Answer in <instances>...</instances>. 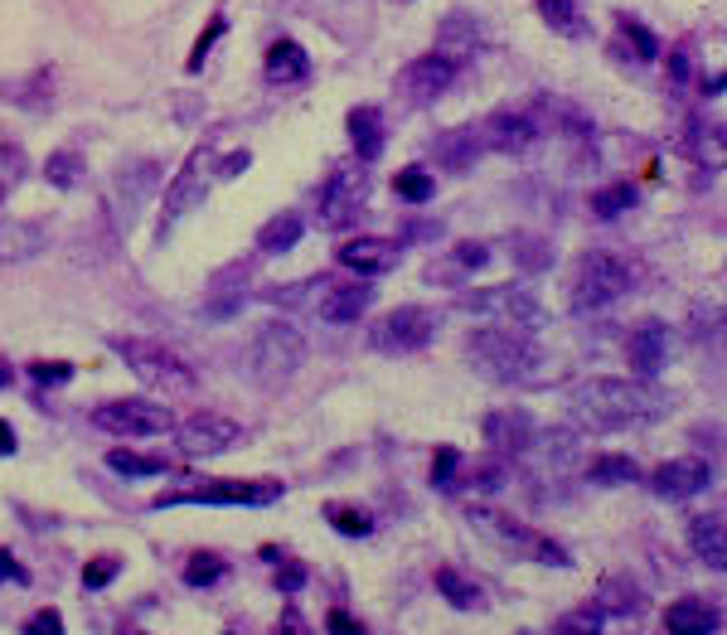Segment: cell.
Masks as SVG:
<instances>
[{"instance_id":"cell-1","label":"cell","mask_w":727,"mask_h":635,"mask_svg":"<svg viewBox=\"0 0 727 635\" xmlns=\"http://www.w3.org/2000/svg\"><path fill=\"white\" fill-rule=\"evenodd\" d=\"M664 413V398L640 379H587L572 393V417L592 432H616V427H640Z\"/></svg>"},{"instance_id":"cell-2","label":"cell","mask_w":727,"mask_h":635,"mask_svg":"<svg viewBox=\"0 0 727 635\" xmlns=\"http://www.w3.org/2000/svg\"><path fill=\"white\" fill-rule=\"evenodd\" d=\"M471 364L495 383H524L538 369V345L529 330L519 325H480L466 340Z\"/></svg>"},{"instance_id":"cell-3","label":"cell","mask_w":727,"mask_h":635,"mask_svg":"<svg viewBox=\"0 0 727 635\" xmlns=\"http://www.w3.org/2000/svg\"><path fill=\"white\" fill-rule=\"evenodd\" d=\"M112 350L127 359V369L136 379L146 383V388H156V393H165V398H190L194 388H199L190 364L170 350V345H160V340L122 335V340H112Z\"/></svg>"},{"instance_id":"cell-4","label":"cell","mask_w":727,"mask_h":635,"mask_svg":"<svg viewBox=\"0 0 727 635\" xmlns=\"http://www.w3.org/2000/svg\"><path fill=\"white\" fill-rule=\"evenodd\" d=\"M301 359H306L301 330L286 325V320H272V325L257 330L253 345L243 350V374L253 383H262V388H277V383H286L301 369Z\"/></svg>"},{"instance_id":"cell-5","label":"cell","mask_w":727,"mask_h":635,"mask_svg":"<svg viewBox=\"0 0 727 635\" xmlns=\"http://www.w3.org/2000/svg\"><path fill=\"white\" fill-rule=\"evenodd\" d=\"M456 316L475 320V325H519V330H538L543 325V301L524 282H505V286H485L456 301Z\"/></svg>"},{"instance_id":"cell-6","label":"cell","mask_w":727,"mask_h":635,"mask_svg":"<svg viewBox=\"0 0 727 635\" xmlns=\"http://www.w3.org/2000/svg\"><path fill=\"white\" fill-rule=\"evenodd\" d=\"M626 291H631V267L616 253H601L597 248V253L577 257V267L568 277V306L577 316H587V311H601V306L621 301Z\"/></svg>"},{"instance_id":"cell-7","label":"cell","mask_w":727,"mask_h":635,"mask_svg":"<svg viewBox=\"0 0 727 635\" xmlns=\"http://www.w3.org/2000/svg\"><path fill=\"white\" fill-rule=\"evenodd\" d=\"M432 335H437V311H427V306H398V311H388L383 320H374L369 345L379 354H417L432 345Z\"/></svg>"},{"instance_id":"cell-8","label":"cell","mask_w":727,"mask_h":635,"mask_svg":"<svg viewBox=\"0 0 727 635\" xmlns=\"http://www.w3.org/2000/svg\"><path fill=\"white\" fill-rule=\"evenodd\" d=\"M93 422L102 427V432H112V437H160V432L175 427L170 408L146 403V398H117V403H102V408H93Z\"/></svg>"},{"instance_id":"cell-9","label":"cell","mask_w":727,"mask_h":635,"mask_svg":"<svg viewBox=\"0 0 727 635\" xmlns=\"http://www.w3.org/2000/svg\"><path fill=\"white\" fill-rule=\"evenodd\" d=\"M471 519L480 524V529H490L495 539H505L514 553H524V558H534V563H548V568H568L572 558L558 548V543H548L543 534H534V529H524L519 519H509V514H500V509H471Z\"/></svg>"},{"instance_id":"cell-10","label":"cell","mask_w":727,"mask_h":635,"mask_svg":"<svg viewBox=\"0 0 727 635\" xmlns=\"http://www.w3.org/2000/svg\"><path fill=\"white\" fill-rule=\"evenodd\" d=\"M369 199V175L364 165H340L330 180H325V194H320V223L325 228H345V223L359 219Z\"/></svg>"},{"instance_id":"cell-11","label":"cell","mask_w":727,"mask_h":635,"mask_svg":"<svg viewBox=\"0 0 727 635\" xmlns=\"http://www.w3.org/2000/svg\"><path fill=\"white\" fill-rule=\"evenodd\" d=\"M456 73H461V68L451 64V59H442V54H422V59H412V64L393 78V88L408 97L412 107H427V102H437V97L456 83Z\"/></svg>"},{"instance_id":"cell-12","label":"cell","mask_w":727,"mask_h":635,"mask_svg":"<svg viewBox=\"0 0 727 635\" xmlns=\"http://www.w3.org/2000/svg\"><path fill=\"white\" fill-rule=\"evenodd\" d=\"M243 437V427L238 422H228V417L219 413H194L190 422H180L175 427V442H180V451L185 456H219V451H228V446Z\"/></svg>"},{"instance_id":"cell-13","label":"cell","mask_w":727,"mask_h":635,"mask_svg":"<svg viewBox=\"0 0 727 635\" xmlns=\"http://www.w3.org/2000/svg\"><path fill=\"white\" fill-rule=\"evenodd\" d=\"M669 325L664 320H640L631 335H626V359H631V374L640 383H650L669 364Z\"/></svg>"},{"instance_id":"cell-14","label":"cell","mask_w":727,"mask_h":635,"mask_svg":"<svg viewBox=\"0 0 727 635\" xmlns=\"http://www.w3.org/2000/svg\"><path fill=\"white\" fill-rule=\"evenodd\" d=\"M277 500V485H243V480H228V485H199V490H175V495H160L156 505H267Z\"/></svg>"},{"instance_id":"cell-15","label":"cell","mask_w":727,"mask_h":635,"mask_svg":"<svg viewBox=\"0 0 727 635\" xmlns=\"http://www.w3.org/2000/svg\"><path fill=\"white\" fill-rule=\"evenodd\" d=\"M480 136V146H490V151H505V156H519V151H529L538 136V122L534 117H524V112H495V117H485V127L475 131Z\"/></svg>"},{"instance_id":"cell-16","label":"cell","mask_w":727,"mask_h":635,"mask_svg":"<svg viewBox=\"0 0 727 635\" xmlns=\"http://www.w3.org/2000/svg\"><path fill=\"white\" fill-rule=\"evenodd\" d=\"M708 480H713V466L708 461L679 456V461H664L660 471L650 476V485H655V495H664V500H689L698 490H708Z\"/></svg>"},{"instance_id":"cell-17","label":"cell","mask_w":727,"mask_h":635,"mask_svg":"<svg viewBox=\"0 0 727 635\" xmlns=\"http://www.w3.org/2000/svg\"><path fill=\"white\" fill-rule=\"evenodd\" d=\"M398 262H403V248L388 243V238H354V243L340 248V267L359 272V277H383V272H393Z\"/></svg>"},{"instance_id":"cell-18","label":"cell","mask_w":727,"mask_h":635,"mask_svg":"<svg viewBox=\"0 0 727 635\" xmlns=\"http://www.w3.org/2000/svg\"><path fill=\"white\" fill-rule=\"evenodd\" d=\"M243 301H248V267L233 262V267H223L219 277L209 282V291H204V316L209 320H233L238 311H243Z\"/></svg>"},{"instance_id":"cell-19","label":"cell","mask_w":727,"mask_h":635,"mask_svg":"<svg viewBox=\"0 0 727 635\" xmlns=\"http://www.w3.org/2000/svg\"><path fill=\"white\" fill-rule=\"evenodd\" d=\"M374 306V286L369 282H330V291L320 296V320H330V325H354V320L364 316Z\"/></svg>"},{"instance_id":"cell-20","label":"cell","mask_w":727,"mask_h":635,"mask_svg":"<svg viewBox=\"0 0 727 635\" xmlns=\"http://www.w3.org/2000/svg\"><path fill=\"white\" fill-rule=\"evenodd\" d=\"M199 165H204V151H199V156H194L190 165L180 170V180H175V185L165 190V214H160V238H165V233H170V228H175V223L185 219V214H190L194 204L204 199V185H199Z\"/></svg>"},{"instance_id":"cell-21","label":"cell","mask_w":727,"mask_h":635,"mask_svg":"<svg viewBox=\"0 0 727 635\" xmlns=\"http://www.w3.org/2000/svg\"><path fill=\"white\" fill-rule=\"evenodd\" d=\"M718 626H723L718 606L698 602V597H679V602H669V611H664V631L669 635H713Z\"/></svg>"},{"instance_id":"cell-22","label":"cell","mask_w":727,"mask_h":635,"mask_svg":"<svg viewBox=\"0 0 727 635\" xmlns=\"http://www.w3.org/2000/svg\"><path fill=\"white\" fill-rule=\"evenodd\" d=\"M311 78V59L296 39H277L267 49V83L272 88H291V83H306Z\"/></svg>"},{"instance_id":"cell-23","label":"cell","mask_w":727,"mask_h":635,"mask_svg":"<svg viewBox=\"0 0 727 635\" xmlns=\"http://www.w3.org/2000/svg\"><path fill=\"white\" fill-rule=\"evenodd\" d=\"M475 44H480V30H475L471 15H461V10H451L442 25H437V54L451 59V64L461 68V59H471Z\"/></svg>"},{"instance_id":"cell-24","label":"cell","mask_w":727,"mask_h":635,"mask_svg":"<svg viewBox=\"0 0 727 635\" xmlns=\"http://www.w3.org/2000/svg\"><path fill=\"white\" fill-rule=\"evenodd\" d=\"M349 146H354V156H359V165H369V160L383 156V112L379 107H354L349 112Z\"/></svg>"},{"instance_id":"cell-25","label":"cell","mask_w":727,"mask_h":635,"mask_svg":"<svg viewBox=\"0 0 727 635\" xmlns=\"http://www.w3.org/2000/svg\"><path fill=\"white\" fill-rule=\"evenodd\" d=\"M301 233H306V219H301L296 209H286V214H272V219L257 228V253H267V257L291 253V248L301 243Z\"/></svg>"},{"instance_id":"cell-26","label":"cell","mask_w":727,"mask_h":635,"mask_svg":"<svg viewBox=\"0 0 727 635\" xmlns=\"http://www.w3.org/2000/svg\"><path fill=\"white\" fill-rule=\"evenodd\" d=\"M485 437L505 451H524L534 442V417L519 413V408H505V413H490L485 417Z\"/></svg>"},{"instance_id":"cell-27","label":"cell","mask_w":727,"mask_h":635,"mask_svg":"<svg viewBox=\"0 0 727 635\" xmlns=\"http://www.w3.org/2000/svg\"><path fill=\"white\" fill-rule=\"evenodd\" d=\"M689 539H694V553L703 563H713V568L723 572L727 563V543H723V514H698L694 529H689Z\"/></svg>"},{"instance_id":"cell-28","label":"cell","mask_w":727,"mask_h":635,"mask_svg":"<svg viewBox=\"0 0 727 635\" xmlns=\"http://www.w3.org/2000/svg\"><path fill=\"white\" fill-rule=\"evenodd\" d=\"M538 15H543L548 30L563 34V39H582L587 34V20H582V10L572 0H538Z\"/></svg>"},{"instance_id":"cell-29","label":"cell","mask_w":727,"mask_h":635,"mask_svg":"<svg viewBox=\"0 0 727 635\" xmlns=\"http://www.w3.org/2000/svg\"><path fill=\"white\" fill-rule=\"evenodd\" d=\"M485 146H480V136H475L471 127H461V131H446V136H437V156L451 165V170H466L475 156H480Z\"/></svg>"},{"instance_id":"cell-30","label":"cell","mask_w":727,"mask_h":635,"mask_svg":"<svg viewBox=\"0 0 727 635\" xmlns=\"http://www.w3.org/2000/svg\"><path fill=\"white\" fill-rule=\"evenodd\" d=\"M616 49H621V54H635V64L660 59V39L645 30L640 20H626V15H621V39H616Z\"/></svg>"},{"instance_id":"cell-31","label":"cell","mask_w":727,"mask_h":635,"mask_svg":"<svg viewBox=\"0 0 727 635\" xmlns=\"http://www.w3.org/2000/svg\"><path fill=\"white\" fill-rule=\"evenodd\" d=\"M107 466H112L117 476H127V480H141V476H165V471H170V466H165L160 456H141V451H127V446L107 451Z\"/></svg>"},{"instance_id":"cell-32","label":"cell","mask_w":727,"mask_h":635,"mask_svg":"<svg viewBox=\"0 0 727 635\" xmlns=\"http://www.w3.org/2000/svg\"><path fill=\"white\" fill-rule=\"evenodd\" d=\"M597 611L601 616H606V611H616V616L640 611V592H635V582H626V577H606V587H601V597H597Z\"/></svg>"},{"instance_id":"cell-33","label":"cell","mask_w":727,"mask_h":635,"mask_svg":"<svg viewBox=\"0 0 727 635\" xmlns=\"http://www.w3.org/2000/svg\"><path fill=\"white\" fill-rule=\"evenodd\" d=\"M587 476L597 480V485H626V480L640 476V466H635L631 456L611 451V456H597V461H592V471H587Z\"/></svg>"},{"instance_id":"cell-34","label":"cell","mask_w":727,"mask_h":635,"mask_svg":"<svg viewBox=\"0 0 727 635\" xmlns=\"http://www.w3.org/2000/svg\"><path fill=\"white\" fill-rule=\"evenodd\" d=\"M5 93L15 97L20 107H49V102H54V73L39 68L30 83H15V88H5Z\"/></svg>"},{"instance_id":"cell-35","label":"cell","mask_w":727,"mask_h":635,"mask_svg":"<svg viewBox=\"0 0 727 635\" xmlns=\"http://www.w3.org/2000/svg\"><path fill=\"white\" fill-rule=\"evenodd\" d=\"M601 616L597 606L587 602V606H572V611H563L558 616V626H553V635H601Z\"/></svg>"},{"instance_id":"cell-36","label":"cell","mask_w":727,"mask_h":635,"mask_svg":"<svg viewBox=\"0 0 727 635\" xmlns=\"http://www.w3.org/2000/svg\"><path fill=\"white\" fill-rule=\"evenodd\" d=\"M325 519H330V529L345 534V539H364V534L374 529V519H369L364 509H354V505H330L325 509Z\"/></svg>"},{"instance_id":"cell-37","label":"cell","mask_w":727,"mask_h":635,"mask_svg":"<svg viewBox=\"0 0 727 635\" xmlns=\"http://www.w3.org/2000/svg\"><path fill=\"white\" fill-rule=\"evenodd\" d=\"M20 180H25V151L10 146V141H0V204L20 190Z\"/></svg>"},{"instance_id":"cell-38","label":"cell","mask_w":727,"mask_h":635,"mask_svg":"<svg viewBox=\"0 0 727 635\" xmlns=\"http://www.w3.org/2000/svg\"><path fill=\"white\" fill-rule=\"evenodd\" d=\"M437 592H446V602L461 606V611H471V606L480 602V592H475V587L456 568H437Z\"/></svg>"},{"instance_id":"cell-39","label":"cell","mask_w":727,"mask_h":635,"mask_svg":"<svg viewBox=\"0 0 727 635\" xmlns=\"http://www.w3.org/2000/svg\"><path fill=\"white\" fill-rule=\"evenodd\" d=\"M44 175H49V185L54 190H73L78 180H83V160L73 156V151H54L49 165H44Z\"/></svg>"},{"instance_id":"cell-40","label":"cell","mask_w":727,"mask_h":635,"mask_svg":"<svg viewBox=\"0 0 727 635\" xmlns=\"http://www.w3.org/2000/svg\"><path fill=\"white\" fill-rule=\"evenodd\" d=\"M223 572H228V563H223L219 553H194L190 563H185V582L190 587H214V582H223Z\"/></svg>"},{"instance_id":"cell-41","label":"cell","mask_w":727,"mask_h":635,"mask_svg":"<svg viewBox=\"0 0 727 635\" xmlns=\"http://www.w3.org/2000/svg\"><path fill=\"white\" fill-rule=\"evenodd\" d=\"M635 204V185H611V190L592 194V214L597 219H616V214H626Z\"/></svg>"},{"instance_id":"cell-42","label":"cell","mask_w":727,"mask_h":635,"mask_svg":"<svg viewBox=\"0 0 727 635\" xmlns=\"http://www.w3.org/2000/svg\"><path fill=\"white\" fill-rule=\"evenodd\" d=\"M509 253H514V262H519V267H529V272H543V267H548V243H543V238H514V243H509Z\"/></svg>"},{"instance_id":"cell-43","label":"cell","mask_w":727,"mask_h":635,"mask_svg":"<svg viewBox=\"0 0 727 635\" xmlns=\"http://www.w3.org/2000/svg\"><path fill=\"white\" fill-rule=\"evenodd\" d=\"M393 185H398V194H403V199H412V204H427V199L437 194V180H432V175H422V170H403Z\"/></svg>"},{"instance_id":"cell-44","label":"cell","mask_w":727,"mask_h":635,"mask_svg":"<svg viewBox=\"0 0 727 635\" xmlns=\"http://www.w3.org/2000/svg\"><path fill=\"white\" fill-rule=\"evenodd\" d=\"M117 572H122V558L102 553V558H93V563L83 568V587H88V592H102V587H107V582H112Z\"/></svg>"},{"instance_id":"cell-45","label":"cell","mask_w":727,"mask_h":635,"mask_svg":"<svg viewBox=\"0 0 727 635\" xmlns=\"http://www.w3.org/2000/svg\"><path fill=\"white\" fill-rule=\"evenodd\" d=\"M485 262H490V248H485V243H461V248L451 253V267H456V272H480Z\"/></svg>"},{"instance_id":"cell-46","label":"cell","mask_w":727,"mask_h":635,"mask_svg":"<svg viewBox=\"0 0 727 635\" xmlns=\"http://www.w3.org/2000/svg\"><path fill=\"white\" fill-rule=\"evenodd\" d=\"M456 461H461L456 446H442V451H437V461H432V485H437V490H451V485H456Z\"/></svg>"},{"instance_id":"cell-47","label":"cell","mask_w":727,"mask_h":635,"mask_svg":"<svg viewBox=\"0 0 727 635\" xmlns=\"http://www.w3.org/2000/svg\"><path fill=\"white\" fill-rule=\"evenodd\" d=\"M282 568H277V592H301V582H306V563H296V558H277Z\"/></svg>"},{"instance_id":"cell-48","label":"cell","mask_w":727,"mask_h":635,"mask_svg":"<svg viewBox=\"0 0 727 635\" xmlns=\"http://www.w3.org/2000/svg\"><path fill=\"white\" fill-rule=\"evenodd\" d=\"M471 480H475V490H500L505 485V466L500 461H480Z\"/></svg>"},{"instance_id":"cell-49","label":"cell","mask_w":727,"mask_h":635,"mask_svg":"<svg viewBox=\"0 0 727 635\" xmlns=\"http://www.w3.org/2000/svg\"><path fill=\"white\" fill-rule=\"evenodd\" d=\"M25 635H64V616L59 611H39V616H30Z\"/></svg>"},{"instance_id":"cell-50","label":"cell","mask_w":727,"mask_h":635,"mask_svg":"<svg viewBox=\"0 0 727 635\" xmlns=\"http://www.w3.org/2000/svg\"><path fill=\"white\" fill-rule=\"evenodd\" d=\"M219 34H223V15L214 20V25H209V34H204V39L194 44V54H190V73H199V68H204V54H209V44H214Z\"/></svg>"},{"instance_id":"cell-51","label":"cell","mask_w":727,"mask_h":635,"mask_svg":"<svg viewBox=\"0 0 727 635\" xmlns=\"http://www.w3.org/2000/svg\"><path fill=\"white\" fill-rule=\"evenodd\" d=\"M277 635H311V626H306V616L296 606H286L282 621H277Z\"/></svg>"},{"instance_id":"cell-52","label":"cell","mask_w":727,"mask_h":635,"mask_svg":"<svg viewBox=\"0 0 727 635\" xmlns=\"http://www.w3.org/2000/svg\"><path fill=\"white\" fill-rule=\"evenodd\" d=\"M684 78H689V54H684V49H674V54H669V83H674V88H684Z\"/></svg>"},{"instance_id":"cell-53","label":"cell","mask_w":727,"mask_h":635,"mask_svg":"<svg viewBox=\"0 0 727 635\" xmlns=\"http://www.w3.org/2000/svg\"><path fill=\"white\" fill-rule=\"evenodd\" d=\"M30 374H34L39 383H64L68 374H73V369H68V364H34Z\"/></svg>"},{"instance_id":"cell-54","label":"cell","mask_w":727,"mask_h":635,"mask_svg":"<svg viewBox=\"0 0 727 635\" xmlns=\"http://www.w3.org/2000/svg\"><path fill=\"white\" fill-rule=\"evenodd\" d=\"M330 631L335 635H364V626H359L349 611H330Z\"/></svg>"},{"instance_id":"cell-55","label":"cell","mask_w":727,"mask_h":635,"mask_svg":"<svg viewBox=\"0 0 727 635\" xmlns=\"http://www.w3.org/2000/svg\"><path fill=\"white\" fill-rule=\"evenodd\" d=\"M238 170H248V151H233V156L223 160V170H219V175H238Z\"/></svg>"},{"instance_id":"cell-56","label":"cell","mask_w":727,"mask_h":635,"mask_svg":"<svg viewBox=\"0 0 727 635\" xmlns=\"http://www.w3.org/2000/svg\"><path fill=\"white\" fill-rule=\"evenodd\" d=\"M10 451H15V427L0 422V456H10Z\"/></svg>"},{"instance_id":"cell-57","label":"cell","mask_w":727,"mask_h":635,"mask_svg":"<svg viewBox=\"0 0 727 635\" xmlns=\"http://www.w3.org/2000/svg\"><path fill=\"white\" fill-rule=\"evenodd\" d=\"M5 577H25V572L15 568V558H10V553H0V582H5Z\"/></svg>"},{"instance_id":"cell-58","label":"cell","mask_w":727,"mask_h":635,"mask_svg":"<svg viewBox=\"0 0 727 635\" xmlns=\"http://www.w3.org/2000/svg\"><path fill=\"white\" fill-rule=\"evenodd\" d=\"M15 379V374H10V369H5V364H0V383H10Z\"/></svg>"}]
</instances>
